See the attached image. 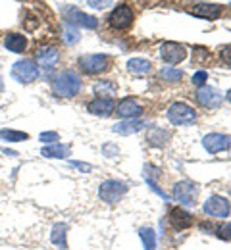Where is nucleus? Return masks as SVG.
Masks as SVG:
<instances>
[{
	"mask_svg": "<svg viewBox=\"0 0 231 250\" xmlns=\"http://www.w3.org/2000/svg\"><path fill=\"white\" fill-rule=\"evenodd\" d=\"M52 89H54V93L58 94V96H62V98H71V96H75V94L79 93V89H81V77L77 73L66 69V71L56 75V79L52 83Z\"/></svg>",
	"mask_w": 231,
	"mask_h": 250,
	"instance_id": "1",
	"label": "nucleus"
},
{
	"mask_svg": "<svg viewBox=\"0 0 231 250\" xmlns=\"http://www.w3.org/2000/svg\"><path fill=\"white\" fill-rule=\"evenodd\" d=\"M127 192V185L122 183V181H116V179H108L104 181L99 187V196L100 200H104L106 204H116L120 202Z\"/></svg>",
	"mask_w": 231,
	"mask_h": 250,
	"instance_id": "2",
	"label": "nucleus"
},
{
	"mask_svg": "<svg viewBox=\"0 0 231 250\" xmlns=\"http://www.w3.org/2000/svg\"><path fill=\"white\" fill-rule=\"evenodd\" d=\"M12 79H16L18 83H33L39 77V65L31 60H18L12 65Z\"/></svg>",
	"mask_w": 231,
	"mask_h": 250,
	"instance_id": "3",
	"label": "nucleus"
},
{
	"mask_svg": "<svg viewBox=\"0 0 231 250\" xmlns=\"http://www.w3.org/2000/svg\"><path fill=\"white\" fill-rule=\"evenodd\" d=\"M168 120L173 125L193 124V122L197 120V112H195L191 106L183 104V102H175V104H171L169 110H168Z\"/></svg>",
	"mask_w": 231,
	"mask_h": 250,
	"instance_id": "4",
	"label": "nucleus"
},
{
	"mask_svg": "<svg viewBox=\"0 0 231 250\" xmlns=\"http://www.w3.org/2000/svg\"><path fill=\"white\" fill-rule=\"evenodd\" d=\"M79 65L85 73L99 75V73H104L110 67V58L106 54H87V56L79 58Z\"/></svg>",
	"mask_w": 231,
	"mask_h": 250,
	"instance_id": "5",
	"label": "nucleus"
},
{
	"mask_svg": "<svg viewBox=\"0 0 231 250\" xmlns=\"http://www.w3.org/2000/svg\"><path fill=\"white\" fill-rule=\"evenodd\" d=\"M64 16H66V21L71 25H79V27H85V29H95L99 25V20L95 16H89L77 8H66L64 10Z\"/></svg>",
	"mask_w": 231,
	"mask_h": 250,
	"instance_id": "6",
	"label": "nucleus"
},
{
	"mask_svg": "<svg viewBox=\"0 0 231 250\" xmlns=\"http://www.w3.org/2000/svg\"><path fill=\"white\" fill-rule=\"evenodd\" d=\"M202 210H204V214L206 216H210V218H228L230 216V202L224 198V196H210L206 202H204V206H202Z\"/></svg>",
	"mask_w": 231,
	"mask_h": 250,
	"instance_id": "7",
	"label": "nucleus"
},
{
	"mask_svg": "<svg viewBox=\"0 0 231 250\" xmlns=\"http://www.w3.org/2000/svg\"><path fill=\"white\" fill-rule=\"evenodd\" d=\"M173 196L177 198V202H181L183 206H195L198 198V188L191 181H181L173 187Z\"/></svg>",
	"mask_w": 231,
	"mask_h": 250,
	"instance_id": "8",
	"label": "nucleus"
},
{
	"mask_svg": "<svg viewBox=\"0 0 231 250\" xmlns=\"http://www.w3.org/2000/svg\"><path fill=\"white\" fill-rule=\"evenodd\" d=\"M108 21H110V27H112V29H127V27L133 23L131 8H129V6H126V4L116 6V10L110 14Z\"/></svg>",
	"mask_w": 231,
	"mask_h": 250,
	"instance_id": "9",
	"label": "nucleus"
},
{
	"mask_svg": "<svg viewBox=\"0 0 231 250\" xmlns=\"http://www.w3.org/2000/svg\"><path fill=\"white\" fill-rule=\"evenodd\" d=\"M202 145H204V148H206L210 154H218V152L230 148L231 139L228 135H224V133H208V135L202 139Z\"/></svg>",
	"mask_w": 231,
	"mask_h": 250,
	"instance_id": "10",
	"label": "nucleus"
},
{
	"mask_svg": "<svg viewBox=\"0 0 231 250\" xmlns=\"http://www.w3.org/2000/svg\"><path fill=\"white\" fill-rule=\"evenodd\" d=\"M160 56L168 63H179L187 58V48L177 42H164L160 48Z\"/></svg>",
	"mask_w": 231,
	"mask_h": 250,
	"instance_id": "11",
	"label": "nucleus"
},
{
	"mask_svg": "<svg viewBox=\"0 0 231 250\" xmlns=\"http://www.w3.org/2000/svg\"><path fill=\"white\" fill-rule=\"evenodd\" d=\"M197 100L198 104L204 106V108H220L224 98L214 87H200L197 91Z\"/></svg>",
	"mask_w": 231,
	"mask_h": 250,
	"instance_id": "12",
	"label": "nucleus"
},
{
	"mask_svg": "<svg viewBox=\"0 0 231 250\" xmlns=\"http://www.w3.org/2000/svg\"><path fill=\"white\" fill-rule=\"evenodd\" d=\"M87 110H89V114H93V116H100V118H108L114 110H116V104H114V100L112 98H95V100H91L89 104H87Z\"/></svg>",
	"mask_w": 231,
	"mask_h": 250,
	"instance_id": "13",
	"label": "nucleus"
},
{
	"mask_svg": "<svg viewBox=\"0 0 231 250\" xmlns=\"http://www.w3.org/2000/svg\"><path fill=\"white\" fill-rule=\"evenodd\" d=\"M35 58H37L39 67H42V69L50 71V69H54V65L58 63L60 54H58V50H56L54 46H44V48L37 50V56H35Z\"/></svg>",
	"mask_w": 231,
	"mask_h": 250,
	"instance_id": "14",
	"label": "nucleus"
},
{
	"mask_svg": "<svg viewBox=\"0 0 231 250\" xmlns=\"http://www.w3.org/2000/svg\"><path fill=\"white\" fill-rule=\"evenodd\" d=\"M189 14L197 16V18H202V20H216L220 18L222 14V6L218 4H208V2H200V4H195L187 10Z\"/></svg>",
	"mask_w": 231,
	"mask_h": 250,
	"instance_id": "15",
	"label": "nucleus"
},
{
	"mask_svg": "<svg viewBox=\"0 0 231 250\" xmlns=\"http://www.w3.org/2000/svg\"><path fill=\"white\" fill-rule=\"evenodd\" d=\"M141 112H143V106L135 98H124L118 104V116H122L126 120H131V118L141 116Z\"/></svg>",
	"mask_w": 231,
	"mask_h": 250,
	"instance_id": "16",
	"label": "nucleus"
},
{
	"mask_svg": "<svg viewBox=\"0 0 231 250\" xmlns=\"http://www.w3.org/2000/svg\"><path fill=\"white\" fill-rule=\"evenodd\" d=\"M169 223L173 225V229L183 231V229H187V227L193 225V216H191L189 212L181 210V208H173V210L169 212Z\"/></svg>",
	"mask_w": 231,
	"mask_h": 250,
	"instance_id": "17",
	"label": "nucleus"
},
{
	"mask_svg": "<svg viewBox=\"0 0 231 250\" xmlns=\"http://www.w3.org/2000/svg\"><path fill=\"white\" fill-rule=\"evenodd\" d=\"M4 46H6L10 52L21 54V52L27 48V39H25L21 33H10V35H6V39H4Z\"/></svg>",
	"mask_w": 231,
	"mask_h": 250,
	"instance_id": "18",
	"label": "nucleus"
},
{
	"mask_svg": "<svg viewBox=\"0 0 231 250\" xmlns=\"http://www.w3.org/2000/svg\"><path fill=\"white\" fill-rule=\"evenodd\" d=\"M67 227L66 223H56L52 227V233H50V241L56 249L60 250H67V241H66V235H67Z\"/></svg>",
	"mask_w": 231,
	"mask_h": 250,
	"instance_id": "19",
	"label": "nucleus"
},
{
	"mask_svg": "<svg viewBox=\"0 0 231 250\" xmlns=\"http://www.w3.org/2000/svg\"><path fill=\"white\" fill-rule=\"evenodd\" d=\"M41 156L44 158H67L71 156V148L67 145H60V143H54L50 146H44L41 150Z\"/></svg>",
	"mask_w": 231,
	"mask_h": 250,
	"instance_id": "20",
	"label": "nucleus"
},
{
	"mask_svg": "<svg viewBox=\"0 0 231 250\" xmlns=\"http://www.w3.org/2000/svg\"><path fill=\"white\" fill-rule=\"evenodd\" d=\"M145 122H141V120H127V122H120V124L114 125V131L116 133H120V135H133V133H137V131H141L143 127H145Z\"/></svg>",
	"mask_w": 231,
	"mask_h": 250,
	"instance_id": "21",
	"label": "nucleus"
},
{
	"mask_svg": "<svg viewBox=\"0 0 231 250\" xmlns=\"http://www.w3.org/2000/svg\"><path fill=\"white\" fill-rule=\"evenodd\" d=\"M147 139H148V143H150V145L162 146V145H166V141L169 139V131L160 129V127H154V129H150V131H148Z\"/></svg>",
	"mask_w": 231,
	"mask_h": 250,
	"instance_id": "22",
	"label": "nucleus"
},
{
	"mask_svg": "<svg viewBox=\"0 0 231 250\" xmlns=\"http://www.w3.org/2000/svg\"><path fill=\"white\" fill-rule=\"evenodd\" d=\"M139 237L143 241L145 250H156V235H154V231L150 227H143L139 231Z\"/></svg>",
	"mask_w": 231,
	"mask_h": 250,
	"instance_id": "23",
	"label": "nucleus"
},
{
	"mask_svg": "<svg viewBox=\"0 0 231 250\" xmlns=\"http://www.w3.org/2000/svg\"><path fill=\"white\" fill-rule=\"evenodd\" d=\"M0 139H4L8 143H21V141H27L29 135L23 133V131H16V129H2L0 131Z\"/></svg>",
	"mask_w": 231,
	"mask_h": 250,
	"instance_id": "24",
	"label": "nucleus"
},
{
	"mask_svg": "<svg viewBox=\"0 0 231 250\" xmlns=\"http://www.w3.org/2000/svg\"><path fill=\"white\" fill-rule=\"evenodd\" d=\"M127 69L131 73H137V75H143L147 71H150V62L148 60H143V58H131L127 62Z\"/></svg>",
	"mask_w": 231,
	"mask_h": 250,
	"instance_id": "25",
	"label": "nucleus"
},
{
	"mask_svg": "<svg viewBox=\"0 0 231 250\" xmlns=\"http://www.w3.org/2000/svg\"><path fill=\"white\" fill-rule=\"evenodd\" d=\"M62 31H64V41H66L67 44H77L79 42V39H81V33L79 29L75 27V25H71V23H64V27H62Z\"/></svg>",
	"mask_w": 231,
	"mask_h": 250,
	"instance_id": "26",
	"label": "nucleus"
},
{
	"mask_svg": "<svg viewBox=\"0 0 231 250\" xmlns=\"http://www.w3.org/2000/svg\"><path fill=\"white\" fill-rule=\"evenodd\" d=\"M181 71L179 69H175V67H164L162 71H160V77L166 79V81H169V83H173V81H179L181 79Z\"/></svg>",
	"mask_w": 231,
	"mask_h": 250,
	"instance_id": "27",
	"label": "nucleus"
},
{
	"mask_svg": "<svg viewBox=\"0 0 231 250\" xmlns=\"http://www.w3.org/2000/svg\"><path fill=\"white\" fill-rule=\"evenodd\" d=\"M39 141L41 143H56V141H60V135L54 131H44L39 135Z\"/></svg>",
	"mask_w": 231,
	"mask_h": 250,
	"instance_id": "28",
	"label": "nucleus"
},
{
	"mask_svg": "<svg viewBox=\"0 0 231 250\" xmlns=\"http://www.w3.org/2000/svg\"><path fill=\"white\" fill-rule=\"evenodd\" d=\"M112 2L114 0H87V4L91 8H95V10H106V8L112 6Z\"/></svg>",
	"mask_w": 231,
	"mask_h": 250,
	"instance_id": "29",
	"label": "nucleus"
},
{
	"mask_svg": "<svg viewBox=\"0 0 231 250\" xmlns=\"http://www.w3.org/2000/svg\"><path fill=\"white\" fill-rule=\"evenodd\" d=\"M218 235H220V239H224V241H231V223L222 225V227L218 229Z\"/></svg>",
	"mask_w": 231,
	"mask_h": 250,
	"instance_id": "30",
	"label": "nucleus"
},
{
	"mask_svg": "<svg viewBox=\"0 0 231 250\" xmlns=\"http://www.w3.org/2000/svg\"><path fill=\"white\" fill-rule=\"evenodd\" d=\"M69 166L75 167V169H79V171H83V173H89L93 169L91 164H83V162H69Z\"/></svg>",
	"mask_w": 231,
	"mask_h": 250,
	"instance_id": "31",
	"label": "nucleus"
},
{
	"mask_svg": "<svg viewBox=\"0 0 231 250\" xmlns=\"http://www.w3.org/2000/svg\"><path fill=\"white\" fill-rule=\"evenodd\" d=\"M206 79H208V73H206V71H197V73L193 75V83L198 85V87H202Z\"/></svg>",
	"mask_w": 231,
	"mask_h": 250,
	"instance_id": "32",
	"label": "nucleus"
},
{
	"mask_svg": "<svg viewBox=\"0 0 231 250\" xmlns=\"http://www.w3.org/2000/svg\"><path fill=\"white\" fill-rule=\"evenodd\" d=\"M220 56H222V60L228 63V65H231V46H226V48L222 50Z\"/></svg>",
	"mask_w": 231,
	"mask_h": 250,
	"instance_id": "33",
	"label": "nucleus"
},
{
	"mask_svg": "<svg viewBox=\"0 0 231 250\" xmlns=\"http://www.w3.org/2000/svg\"><path fill=\"white\" fill-rule=\"evenodd\" d=\"M104 91H114V85H108V83H102V85H97V93H104Z\"/></svg>",
	"mask_w": 231,
	"mask_h": 250,
	"instance_id": "34",
	"label": "nucleus"
},
{
	"mask_svg": "<svg viewBox=\"0 0 231 250\" xmlns=\"http://www.w3.org/2000/svg\"><path fill=\"white\" fill-rule=\"evenodd\" d=\"M104 152H106V156H110V152H116V154H118V148L112 146V145H106V146H104Z\"/></svg>",
	"mask_w": 231,
	"mask_h": 250,
	"instance_id": "35",
	"label": "nucleus"
},
{
	"mask_svg": "<svg viewBox=\"0 0 231 250\" xmlns=\"http://www.w3.org/2000/svg\"><path fill=\"white\" fill-rule=\"evenodd\" d=\"M2 91H4V79L0 77V93H2Z\"/></svg>",
	"mask_w": 231,
	"mask_h": 250,
	"instance_id": "36",
	"label": "nucleus"
},
{
	"mask_svg": "<svg viewBox=\"0 0 231 250\" xmlns=\"http://www.w3.org/2000/svg\"><path fill=\"white\" fill-rule=\"evenodd\" d=\"M226 98H228V102H231V89L228 91V94H226Z\"/></svg>",
	"mask_w": 231,
	"mask_h": 250,
	"instance_id": "37",
	"label": "nucleus"
}]
</instances>
